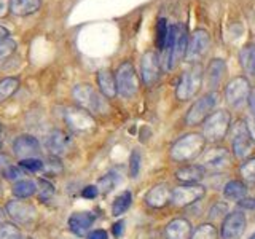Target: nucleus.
<instances>
[{"instance_id":"11","label":"nucleus","mask_w":255,"mask_h":239,"mask_svg":"<svg viewBox=\"0 0 255 239\" xmlns=\"http://www.w3.org/2000/svg\"><path fill=\"white\" fill-rule=\"evenodd\" d=\"M5 211L16 223H19V225H29V223H32L37 217L35 207L30 203L21 201V199H11V201H8Z\"/></svg>"},{"instance_id":"57","label":"nucleus","mask_w":255,"mask_h":239,"mask_svg":"<svg viewBox=\"0 0 255 239\" xmlns=\"http://www.w3.org/2000/svg\"><path fill=\"white\" fill-rule=\"evenodd\" d=\"M0 148H2V143H0Z\"/></svg>"},{"instance_id":"24","label":"nucleus","mask_w":255,"mask_h":239,"mask_svg":"<svg viewBox=\"0 0 255 239\" xmlns=\"http://www.w3.org/2000/svg\"><path fill=\"white\" fill-rule=\"evenodd\" d=\"M42 0H11L10 11L16 16H29L38 11Z\"/></svg>"},{"instance_id":"8","label":"nucleus","mask_w":255,"mask_h":239,"mask_svg":"<svg viewBox=\"0 0 255 239\" xmlns=\"http://www.w3.org/2000/svg\"><path fill=\"white\" fill-rule=\"evenodd\" d=\"M64 120H66V123L70 129L75 132L91 131L96 124L94 118L90 112L85 109H80V107H67L66 112H64Z\"/></svg>"},{"instance_id":"56","label":"nucleus","mask_w":255,"mask_h":239,"mask_svg":"<svg viewBox=\"0 0 255 239\" xmlns=\"http://www.w3.org/2000/svg\"><path fill=\"white\" fill-rule=\"evenodd\" d=\"M0 134H2V127H0Z\"/></svg>"},{"instance_id":"51","label":"nucleus","mask_w":255,"mask_h":239,"mask_svg":"<svg viewBox=\"0 0 255 239\" xmlns=\"http://www.w3.org/2000/svg\"><path fill=\"white\" fill-rule=\"evenodd\" d=\"M8 35H10V32H8V29H6V27H3V26H0V40L6 38Z\"/></svg>"},{"instance_id":"53","label":"nucleus","mask_w":255,"mask_h":239,"mask_svg":"<svg viewBox=\"0 0 255 239\" xmlns=\"http://www.w3.org/2000/svg\"><path fill=\"white\" fill-rule=\"evenodd\" d=\"M0 193H2V180H0Z\"/></svg>"},{"instance_id":"52","label":"nucleus","mask_w":255,"mask_h":239,"mask_svg":"<svg viewBox=\"0 0 255 239\" xmlns=\"http://www.w3.org/2000/svg\"><path fill=\"white\" fill-rule=\"evenodd\" d=\"M5 215H6V211H3L2 207H0V225L5 223Z\"/></svg>"},{"instance_id":"48","label":"nucleus","mask_w":255,"mask_h":239,"mask_svg":"<svg viewBox=\"0 0 255 239\" xmlns=\"http://www.w3.org/2000/svg\"><path fill=\"white\" fill-rule=\"evenodd\" d=\"M247 104H249V107L252 110V115H255V90H251L249 98H247Z\"/></svg>"},{"instance_id":"32","label":"nucleus","mask_w":255,"mask_h":239,"mask_svg":"<svg viewBox=\"0 0 255 239\" xmlns=\"http://www.w3.org/2000/svg\"><path fill=\"white\" fill-rule=\"evenodd\" d=\"M37 190H38V198L40 201H50V199L54 196V187L51 185L50 182H48L46 179H40L37 182Z\"/></svg>"},{"instance_id":"18","label":"nucleus","mask_w":255,"mask_h":239,"mask_svg":"<svg viewBox=\"0 0 255 239\" xmlns=\"http://www.w3.org/2000/svg\"><path fill=\"white\" fill-rule=\"evenodd\" d=\"M69 142H70V139L66 132L61 131V129H54L48 134L45 145L48 150H50V153L53 156H61L62 153H66V150L69 147Z\"/></svg>"},{"instance_id":"44","label":"nucleus","mask_w":255,"mask_h":239,"mask_svg":"<svg viewBox=\"0 0 255 239\" xmlns=\"http://www.w3.org/2000/svg\"><path fill=\"white\" fill-rule=\"evenodd\" d=\"M112 231H114V236L115 238H120L123 235L125 231V222L123 220H118L117 223H114V227H112Z\"/></svg>"},{"instance_id":"29","label":"nucleus","mask_w":255,"mask_h":239,"mask_svg":"<svg viewBox=\"0 0 255 239\" xmlns=\"http://www.w3.org/2000/svg\"><path fill=\"white\" fill-rule=\"evenodd\" d=\"M18 88H19V80L18 78L6 77L3 80H0V102H3L8 98H11Z\"/></svg>"},{"instance_id":"42","label":"nucleus","mask_w":255,"mask_h":239,"mask_svg":"<svg viewBox=\"0 0 255 239\" xmlns=\"http://www.w3.org/2000/svg\"><path fill=\"white\" fill-rule=\"evenodd\" d=\"M98 195H99V190H98V187H96V185H88V187H85L82 190V196L86 198V199H93Z\"/></svg>"},{"instance_id":"22","label":"nucleus","mask_w":255,"mask_h":239,"mask_svg":"<svg viewBox=\"0 0 255 239\" xmlns=\"http://www.w3.org/2000/svg\"><path fill=\"white\" fill-rule=\"evenodd\" d=\"M187 29L183 26H177V32H175V43H174V50H172V69L175 67L182 58H185L187 54Z\"/></svg>"},{"instance_id":"49","label":"nucleus","mask_w":255,"mask_h":239,"mask_svg":"<svg viewBox=\"0 0 255 239\" xmlns=\"http://www.w3.org/2000/svg\"><path fill=\"white\" fill-rule=\"evenodd\" d=\"M8 163H10V158H8L5 153H0V169H5L6 166H10Z\"/></svg>"},{"instance_id":"36","label":"nucleus","mask_w":255,"mask_h":239,"mask_svg":"<svg viewBox=\"0 0 255 239\" xmlns=\"http://www.w3.org/2000/svg\"><path fill=\"white\" fill-rule=\"evenodd\" d=\"M16 46L18 45H16V42L10 37L0 40V61L10 58V56L16 51Z\"/></svg>"},{"instance_id":"50","label":"nucleus","mask_w":255,"mask_h":239,"mask_svg":"<svg viewBox=\"0 0 255 239\" xmlns=\"http://www.w3.org/2000/svg\"><path fill=\"white\" fill-rule=\"evenodd\" d=\"M247 127H249V132L252 135V139H255V115H252V120L249 121V124H247Z\"/></svg>"},{"instance_id":"5","label":"nucleus","mask_w":255,"mask_h":239,"mask_svg":"<svg viewBox=\"0 0 255 239\" xmlns=\"http://www.w3.org/2000/svg\"><path fill=\"white\" fill-rule=\"evenodd\" d=\"M219 102V96L217 93H207L204 94L203 98H199L198 101L193 102V106L190 107L188 114H187V123L190 126H196L206 120L207 117L211 115L212 109L217 106Z\"/></svg>"},{"instance_id":"6","label":"nucleus","mask_w":255,"mask_h":239,"mask_svg":"<svg viewBox=\"0 0 255 239\" xmlns=\"http://www.w3.org/2000/svg\"><path fill=\"white\" fill-rule=\"evenodd\" d=\"M72 98L80 109H85L88 112H101L104 107L102 98L91 85H77L72 90Z\"/></svg>"},{"instance_id":"13","label":"nucleus","mask_w":255,"mask_h":239,"mask_svg":"<svg viewBox=\"0 0 255 239\" xmlns=\"http://www.w3.org/2000/svg\"><path fill=\"white\" fill-rule=\"evenodd\" d=\"M247 220L241 211H235L228 214L222 225V239H238L246 231Z\"/></svg>"},{"instance_id":"10","label":"nucleus","mask_w":255,"mask_h":239,"mask_svg":"<svg viewBox=\"0 0 255 239\" xmlns=\"http://www.w3.org/2000/svg\"><path fill=\"white\" fill-rule=\"evenodd\" d=\"M251 94V85L246 77H235L225 88L227 101L233 107H241L247 102V98Z\"/></svg>"},{"instance_id":"3","label":"nucleus","mask_w":255,"mask_h":239,"mask_svg":"<svg viewBox=\"0 0 255 239\" xmlns=\"http://www.w3.org/2000/svg\"><path fill=\"white\" fill-rule=\"evenodd\" d=\"M201 82H203V67L199 64H195V66H191L188 70L182 74L175 94H177V98L180 101H187L190 98H193L199 88H201Z\"/></svg>"},{"instance_id":"14","label":"nucleus","mask_w":255,"mask_h":239,"mask_svg":"<svg viewBox=\"0 0 255 239\" xmlns=\"http://www.w3.org/2000/svg\"><path fill=\"white\" fill-rule=\"evenodd\" d=\"M159 70H161V64H159V58L156 53L148 51L142 56L140 75H142V82L147 86L156 83V80L159 78Z\"/></svg>"},{"instance_id":"20","label":"nucleus","mask_w":255,"mask_h":239,"mask_svg":"<svg viewBox=\"0 0 255 239\" xmlns=\"http://www.w3.org/2000/svg\"><path fill=\"white\" fill-rule=\"evenodd\" d=\"M191 223L187 219H174L166 227L167 239H190Z\"/></svg>"},{"instance_id":"39","label":"nucleus","mask_w":255,"mask_h":239,"mask_svg":"<svg viewBox=\"0 0 255 239\" xmlns=\"http://www.w3.org/2000/svg\"><path fill=\"white\" fill-rule=\"evenodd\" d=\"M241 175L249 183H255V158L249 159L241 166Z\"/></svg>"},{"instance_id":"35","label":"nucleus","mask_w":255,"mask_h":239,"mask_svg":"<svg viewBox=\"0 0 255 239\" xmlns=\"http://www.w3.org/2000/svg\"><path fill=\"white\" fill-rule=\"evenodd\" d=\"M43 166H45V163L42 161V159H38V158H26V159H21V161H19L21 169H26L29 172L43 171Z\"/></svg>"},{"instance_id":"45","label":"nucleus","mask_w":255,"mask_h":239,"mask_svg":"<svg viewBox=\"0 0 255 239\" xmlns=\"http://www.w3.org/2000/svg\"><path fill=\"white\" fill-rule=\"evenodd\" d=\"M86 239H109V236L106 230H94L93 233L88 235Z\"/></svg>"},{"instance_id":"2","label":"nucleus","mask_w":255,"mask_h":239,"mask_svg":"<svg viewBox=\"0 0 255 239\" xmlns=\"http://www.w3.org/2000/svg\"><path fill=\"white\" fill-rule=\"evenodd\" d=\"M231 117L227 110H217L206 118L203 124V137L207 140H220L230 129Z\"/></svg>"},{"instance_id":"25","label":"nucleus","mask_w":255,"mask_h":239,"mask_svg":"<svg viewBox=\"0 0 255 239\" xmlns=\"http://www.w3.org/2000/svg\"><path fill=\"white\" fill-rule=\"evenodd\" d=\"M175 177L180 182L185 183H195L199 182L204 177V167L199 164H191V166H183L175 172Z\"/></svg>"},{"instance_id":"28","label":"nucleus","mask_w":255,"mask_h":239,"mask_svg":"<svg viewBox=\"0 0 255 239\" xmlns=\"http://www.w3.org/2000/svg\"><path fill=\"white\" fill-rule=\"evenodd\" d=\"M13 195L19 199H24V198H30L35 195L37 191V183L34 180H19L14 183L13 187Z\"/></svg>"},{"instance_id":"41","label":"nucleus","mask_w":255,"mask_h":239,"mask_svg":"<svg viewBox=\"0 0 255 239\" xmlns=\"http://www.w3.org/2000/svg\"><path fill=\"white\" fill-rule=\"evenodd\" d=\"M3 175L6 180H11V182H19L22 177V171L21 167H16V166H6L3 169Z\"/></svg>"},{"instance_id":"15","label":"nucleus","mask_w":255,"mask_h":239,"mask_svg":"<svg viewBox=\"0 0 255 239\" xmlns=\"http://www.w3.org/2000/svg\"><path fill=\"white\" fill-rule=\"evenodd\" d=\"M13 153L19 159L35 158L40 153V142L34 135L24 134L13 142Z\"/></svg>"},{"instance_id":"23","label":"nucleus","mask_w":255,"mask_h":239,"mask_svg":"<svg viewBox=\"0 0 255 239\" xmlns=\"http://www.w3.org/2000/svg\"><path fill=\"white\" fill-rule=\"evenodd\" d=\"M225 70H227V64L223 59H212L211 61L206 75H207V85H209L212 90H215V88L220 85Z\"/></svg>"},{"instance_id":"55","label":"nucleus","mask_w":255,"mask_h":239,"mask_svg":"<svg viewBox=\"0 0 255 239\" xmlns=\"http://www.w3.org/2000/svg\"><path fill=\"white\" fill-rule=\"evenodd\" d=\"M21 239H32V238H21Z\"/></svg>"},{"instance_id":"46","label":"nucleus","mask_w":255,"mask_h":239,"mask_svg":"<svg viewBox=\"0 0 255 239\" xmlns=\"http://www.w3.org/2000/svg\"><path fill=\"white\" fill-rule=\"evenodd\" d=\"M239 206L244 209H255V198H244L239 201Z\"/></svg>"},{"instance_id":"33","label":"nucleus","mask_w":255,"mask_h":239,"mask_svg":"<svg viewBox=\"0 0 255 239\" xmlns=\"http://www.w3.org/2000/svg\"><path fill=\"white\" fill-rule=\"evenodd\" d=\"M167 32H169V27H167L166 19L161 18L158 19L156 24V46L159 50H164V45H166V40H167Z\"/></svg>"},{"instance_id":"27","label":"nucleus","mask_w":255,"mask_h":239,"mask_svg":"<svg viewBox=\"0 0 255 239\" xmlns=\"http://www.w3.org/2000/svg\"><path fill=\"white\" fill-rule=\"evenodd\" d=\"M131 203H132L131 191H123L122 195H118L115 198L114 204H112V215H115V217H120V215H123L131 207Z\"/></svg>"},{"instance_id":"7","label":"nucleus","mask_w":255,"mask_h":239,"mask_svg":"<svg viewBox=\"0 0 255 239\" xmlns=\"http://www.w3.org/2000/svg\"><path fill=\"white\" fill-rule=\"evenodd\" d=\"M231 134H233L235 156L239 159L247 158L251 155V151L254 150V140H252V135L249 132V127H247V124L244 121H238L236 124H233Z\"/></svg>"},{"instance_id":"38","label":"nucleus","mask_w":255,"mask_h":239,"mask_svg":"<svg viewBox=\"0 0 255 239\" xmlns=\"http://www.w3.org/2000/svg\"><path fill=\"white\" fill-rule=\"evenodd\" d=\"M43 171L46 174H50V175H59L62 174V163L59 161V158L58 156H50L46 159V163L43 166Z\"/></svg>"},{"instance_id":"40","label":"nucleus","mask_w":255,"mask_h":239,"mask_svg":"<svg viewBox=\"0 0 255 239\" xmlns=\"http://www.w3.org/2000/svg\"><path fill=\"white\" fill-rule=\"evenodd\" d=\"M140 171V153L137 150H134L129 158V175L132 179H135L139 175Z\"/></svg>"},{"instance_id":"31","label":"nucleus","mask_w":255,"mask_h":239,"mask_svg":"<svg viewBox=\"0 0 255 239\" xmlns=\"http://www.w3.org/2000/svg\"><path fill=\"white\" fill-rule=\"evenodd\" d=\"M190 239H217V230L211 223H204V225H199L195 230V233L191 235Z\"/></svg>"},{"instance_id":"4","label":"nucleus","mask_w":255,"mask_h":239,"mask_svg":"<svg viewBox=\"0 0 255 239\" xmlns=\"http://www.w3.org/2000/svg\"><path fill=\"white\" fill-rule=\"evenodd\" d=\"M115 82H117V93L126 99L132 98L139 90L137 75H135V69L131 62H123L122 66L118 67Z\"/></svg>"},{"instance_id":"26","label":"nucleus","mask_w":255,"mask_h":239,"mask_svg":"<svg viewBox=\"0 0 255 239\" xmlns=\"http://www.w3.org/2000/svg\"><path fill=\"white\" fill-rule=\"evenodd\" d=\"M247 188L241 180H231L228 182L225 188H223V195L228 199V201H241V199L246 198Z\"/></svg>"},{"instance_id":"37","label":"nucleus","mask_w":255,"mask_h":239,"mask_svg":"<svg viewBox=\"0 0 255 239\" xmlns=\"http://www.w3.org/2000/svg\"><path fill=\"white\" fill-rule=\"evenodd\" d=\"M115 185H117V177L114 174H107V175H104L102 179H99L98 185H96V187H98V190L101 191V193L107 195L115 188Z\"/></svg>"},{"instance_id":"9","label":"nucleus","mask_w":255,"mask_h":239,"mask_svg":"<svg viewBox=\"0 0 255 239\" xmlns=\"http://www.w3.org/2000/svg\"><path fill=\"white\" fill-rule=\"evenodd\" d=\"M211 45V37L209 32L204 29H198L191 34L190 40H188V46H187V54L185 58L190 62H196L203 58L206 54V51L209 50Z\"/></svg>"},{"instance_id":"47","label":"nucleus","mask_w":255,"mask_h":239,"mask_svg":"<svg viewBox=\"0 0 255 239\" xmlns=\"http://www.w3.org/2000/svg\"><path fill=\"white\" fill-rule=\"evenodd\" d=\"M10 5H11V0H0V18H3V16L8 13Z\"/></svg>"},{"instance_id":"19","label":"nucleus","mask_w":255,"mask_h":239,"mask_svg":"<svg viewBox=\"0 0 255 239\" xmlns=\"http://www.w3.org/2000/svg\"><path fill=\"white\" fill-rule=\"evenodd\" d=\"M171 195H172V191L169 190V187L164 185V183H159V185L150 188V191L145 195V203L150 207L159 209V207H164L171 201Z\"/></svg>"},{"instance_id":"16","label":"nucleus","mask_w":255,"mask_h":239,"mask_svg":"<svg viewBox=\"0 0 255 239\" xmlns=\"http://www.w3.org/2000/svg\"><path fill=\"white\" fill-rule=\"evenodd\" d=\"M230 163V156L228 151L225 148H211L206 150L204 155L201 156V164L204 169H222Z\"/></svg>"},{"instance_id":"30","label":"nucleus","mask_w":255,"mask_h":239,"mask_svg":"<svg viewBox=\"0 0 255 239\" xmlns=\"http://www.w3.org/2000/svg\"><path fill=\"white\" fill-rule=\"evenodd\" d=\"M241 66L247 74H255V46H246L239 53Z\"/></svg>"},{"instance_id":"1","label":"nucleus","mask_w":255,"mask_h":239,"mask_svg":"<svg viewBox=\"0 0 255 239\" xmlns=\"http://www.w3.org/2000/svg\"><path fill=\"white\" fill-rule=\"evenodd\" d=\"M204 148V137L199 134H187L174 143L171 156L175 161H190L196 158Z\"/></svg>"},{"instance_id":"17","label":"nucleus","mask_w":255,"mask_h":239,"mask_svg":"<svg viewBox=\"0 0 255 239\" xmlns=\"http://www.w3.org/2000/svg\"><path fill=\"white\" fill-rule=\"evenodd\" d=\"M96 217L91 212H74L69 217V230L74 233L75 236H85L90 228L93 227Z\"/></svg>"},{"instance_id":"34","label":"nucleus","mask_w":255,"mask_h":239,"mask_svg":"<svg viewBox=\"0 0 255 239\" xmlns=\"http://www.w3.org/2000/svg\"><path fill=\"white\" fill-rule=\"evenodd\" d=\"M19 228L13 223H3L0 225V239H21Z\"/></svg>"},{"instance_id":"21","label":"nucleus","mask_w":255,"mask_h":239,"mask_svg":"<svg viewBox=\"0 0 255 239\" xmlns=\"http://www.w3.org/2000/svg\"><path fill=\"white\" fill-rule=\"evenodd\" d=\"M98 85H99L101 93L106 96V98L112 99L117 96V82L110 70L102 69L98 72Z\"/></svg>"},{"instance_id":"54","label":"nucleus","mask_w":255,"mask_h":239,"mask_svg":"<svg viewBox=\"0 0 255 239\" xmlns=\"http://www.w3.org/2000/svg\"><path fill=\"white\" fill-rule=\"evenodd\" d=\"M251 239H255V233H254V235H252V238H251Z\"/></svg>"},{"instance_id":"43","label":"nucleus","mask_w":255,"mask_h":239,"mask_svg":"<svg viewBox=\"0 0 255 239\" xmlns=\"http://www.w3.org/2000/svg\"><path fill=\"white\" fill-rule=\"evenodd\" d=\"M227 212V206L225 204H215L212 209H211V217H220V215H223Z\"/></svg>"},{"instance_id":"12","label":"nucleus","mask_w":255,"mask_h":239,"mask_svg":"<svg viewBox=\"0 0 255 239\" xmlns=\"http://www.w3.org/2000/svg\"><path fill=\"white\" fill-rule=\"evenodd\" d=\"M206 193V188L201 185H185L174 188L171 195V203L177 207H185L196 203L198 199H201Z\"/></svg>"}]
</instances>
